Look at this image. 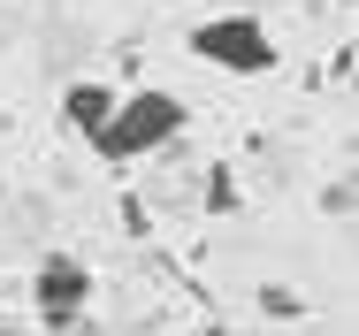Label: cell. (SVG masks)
Returning <instances> with one entry per match:
<instances>
[{"mask_svg":"<svg viewBox=\"0 0 359 336\" xmlns=\"http://www.w3.org/2000/svg\"><path fill=\"white\" fill-rule=\"evenodd\" d=\"M191 123V107L176 100V92H161V84H130V92H115V107H107V123L84 137L100 161H115V168H130L145 153H161V145H176Z\"/></svg>","mask_w":359,"mask_h":336,"instance_id":"obj_1","label":"cell"},{"mask_svg":"<svg viewBox=\"0 0 359 336\" xmlns=\"http://www.w3.org/2000/svg\"><path fill=\"white\" fill-rule=\"evenodd\" d=\"M184 46L222 76H268L276 69V39H268L260 15H207V23L184 31Z\"/></svg>","mask_w":359,"mask_h":336,"instance_id":"obj_2","label":"cell"},{"mask_svg":"<svg viewBox=\"0 0 359 336\" xmlns=\"http://www.w3.org/2000/svg\"><path fill=\"white\" fill-rule=\"evenodd\" d=\"M31 306H39L46 329H69L76 314L92 306V268H84L76 253H46V260L31 268Z\"/></svg>","mask_w":359,"mask_h":336,"instance_id":"obj_3","label":"cell"},{"mask_svg":"<svg viewBox=\"0 0 359 336\" xmlns=\"http://www.w3.org/2000/svg\"><path fill=\"white\" fill-rule=\"evenodd\" d=\"M107 107H115V84H100V76H76L69 92H62V130L92 137L100 123H107Z\"/></svg>","mask_w":359,"mask_h":336,"instance_id":"obj_4","label":"cell"},{"mask_svg":"<svg viewBox=\"0 0 359 336\" xmlns=\"http://www.w3.org/2000/svg\"><path fill=\"white\" fill-rule=\"evenodd\" d=\"M252 306H260L268 321H306V298H298L290 283H260V290H252Z\"/></svg>","mask_w":359,"mask_h":336,"instance_id":"obj_5","label":"cell"},{"mask_svg":"<svg viewBox=\"0 0 359 336\" xmlns=\"http://www.w3.org/2000/svg\"><path fill=\"white\" fill-rule=\"evenodd\" d=\"M199 206H207V214H237V206H245L237 176H229V168H207V184H199Z\"/></svg>","mask_w":359,"mask_h":336,"instance_id":"obj_6","label":"cell"},{"mask_svg":"<svg viewBox=\"0 0 359 336\" xmlns=\"http://www.w3.org/2000/svg\"><path fill=\"white\" fill-rule=\"evenodd\" d=\"M321 206H329V214H337V222H344V214H352V184H344V176H337V184H329V191H321Z\"/></svg>","mask_w":359,"mask_h":336,"instance_id":"obj_7","label":"cell"},{"mask_svg":"<svg viewBox=\"0 0 359 336\" xmlns=\"http://www.w3.org/2000/svg\"><path fill=\"white\" fill-rule=\"evenodd\" d=\"M191 336H229V329H222V321H199V329H191Z\"/></svg>","mask_w":359,"mask_h":336,"instance_id":"obj_8","label":"cell"}]
</instances>
